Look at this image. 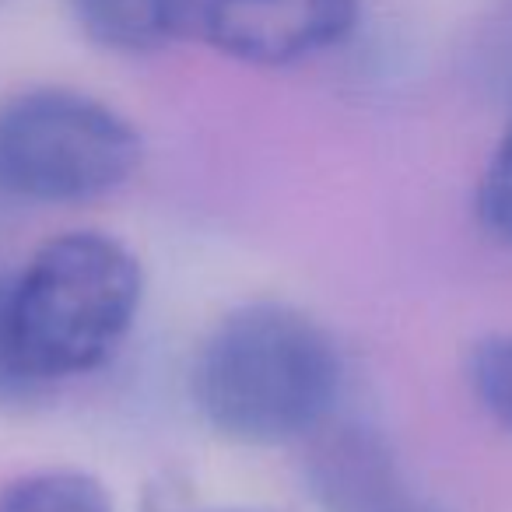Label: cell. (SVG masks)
Wrapping results in <instances>:
<instances>
[{
	"mask_svg": "<svg viewBox=\"0 0 512 512\" xmlns=\"http://www.w3.org/2000/svg\"><path fill=\"white\" fill-rule=\"evenodd\" d=\"M341 386L334 337L288 302H249L225 313L190 372L200 418L242 446L306 439L334 414Z\"/></svg>",
	"mask_w": 512,
	"mask_h": 512,
	"instance_id": "obj_1",
	"label": "cell"
},
{
	"mask_svg": "<svg viewBox=\"0 0 512 512\" xmlns=\"http://www.w3.org/2000/svg\"><path fill=\"white\" fill-rule=\"evenodd\" d=\"M144 302L141 260L109 232H60L4 274L11 351L32 393L102 369Z\"/></svg>",
	"mask_w": 512,
	"mask_h": 512,
	"instance_id": "obj_2",
	"label": "cell"
},
{
	"mask_svg": "<svg viewBox=\"0 0 512 512\" xmlns=\"http://www.w3.org/2000/svg\"><path fill=\"white\" fill-rule=\"evenodd\" d=\"M141 130L78 88H25L0 106V190L29 204H88L134 179Z\"/></svg>",
	"mask_w": 512,
	"mask_h": 512,
	"instance_id": "obj_3",
	"label": "cell"
},
{
	"mask_svg": "<svg viewBox=\"0 0 512 512\" xmlns=\"http://www.w3.org/2000/svg\"><path fill=\"white\" fill-rule=\"evenodd\" d=\"M362 0H200V32L228 60L292 67L341 46Z\"/></svg>",
	"mask_w": 512,
	"mask_h": 512,
	"instance_id": "obj_4",
	"label": "cell"
},
{
	"mask_svg": "<svg viewBox=\"0 0 512 512\" xmlns=\"http://www.w3.org/2000/svg\"><path fill=\"white\" fill-rule=\"evenodd\" d=\"M67 8L88 43L127 57L172 46L200 15L193 0H67Z\"/></svg>",
	"mask_w": 512,
	"mask_h": 512,
	"instance_id": "obj_5",
	"label": "cell"
},
{
	"mask_svg": "<svg viewBox=\"0 0 512 512\" xmlns=\"http://www.w3.org/2000/svg\"><path fill=\"white\" fill-rule=\"evenodd\" d=\"M0 512H113V498L88 470L39 467L0 488Z\"/></svg>",
	"mask_w": 512,
	"mask_h": 512,
	"instance_id": "obj_6",
	"label": "cell"
},
{
	"mask_svg": "<svg viewBox=\"0 0 512 512\" xmlns=\"http://www.w3.org/2000/svg\"><path fill=\"white\" fill-rule=\"evenodd\" d=\"M467 383L495 425L512 432V334H491L470 348Z\"/></svg>",
	"mask_w": 512,
	"mask_h": 512,
	"instance_id": "obj_7",
	"label": "cell"
},
{
	"mask_svg": "<svg viewBox=\"0 0 512 512\" xmlns=\"http://www.w3.org/2000/svg\"><path fill=\"white\" fill-rule=\"evenodd\" d=\"M474 204L484 232L512 246V116L484 162Z\"/></svg>",
	"mask_w": 512,
	"mask_h": 512,
	"instance_id": "obj_8",
	"label": "cell"
},
{
	"mask_svg": "<svg viewBox=\"0 0 512 512\" xmlns=\"http://www.w3.org/2000/svg\"><path fill=\"white\" fill-rule=\"evenodd\" d=\"M29 397H36V393L22 379L15 351H11L8 316H4V274H0V400H29Z\"/></svg>",
	"mask_w": 512,
	"mask_h": 512,
	"instance_id": "obj_9",
	"label": "cell"
},
{
	"mask_svg": "<svg viewBox=\"0 0 512 512\" xmlns=\"http://www.w3.org/2000/svg\"><path fill=\"white\" fill-rule=\"evenodd\" d=\"M0 4H4V0H0Z\"/></svg>",
	"mask_w": 512,
	"mask_h": 512,
	"instance_id": "obj_10",
	"label": "cell"
}]
</instances>
